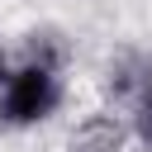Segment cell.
Returning <instances> with one entry per match:
<instances>
[{"label":"cell","mask_w":152,"mask_h":152,"mask_svg":"<svg viewBox=\"0 0 152 152\" xmlns=\"http://www.w3.org/2000/svg\"><path fill=\"white\" fill-rule=\"evenodd\" d=\"M57 104H62V76H57V66L19 62L0 81V124H10V128H33V124L52 119Z\"/></svg>","instance_id":"6da1fadb"},{"label":"cell","mask_w":152,"mask_h":152,"mask_svg":"<svg viewBox=\"0 0 152 152\" xmlns=\"http://www.w3.org/2000/svg\"><path fill=\"white\" fill-rule=\"evenodd\" d=\"M124 142H128V128L104 109L86 114L76 124V133H71V152H124Z\"/></svg>","instance_id":"7a4b0ae2"},{"label":"cell","mask_w":152,"mask_h":152,"mask_svg":"<svg viewBox=\"0 0 152 152\" xmlns=\"http://www.w3.org/2000/svg\"><path fill=\"white\" fill-rule=\"evenodd\" d=\"M147 86H152V57H142V52H124L119 62H109V76H104V90H109V95H119V100H138Z\"/></svg>","instance_id":"3957f363"},{"label":"cell","mask_w":152,"mask_h":152,"mask_svg":"<svg viewBox=\"0 0 152 152\" xmlns=\"http://www.w3.org/2000/svg\"><path fill=\"white\" fill-rule=\"evenodd\" d=\"M62 57H66V48H62V38L52 28H33L24 38V62H43V66H57L62 71Z\"/></svg>","instance_id":"277c9868"},{"label":"cell","mask_w":152,"mask_h":152,"mask_svg":"<svg viewBox=\"0 0 152 152\" xmlns=\"http://www.w3.org/2000/svg\"><path fill=\"white\" fill-rule=\"evenodd\" d=\"M133 138H138L142 147H152V86L133 100Z\"/></svg>","instance_id":"5b68a950"},{"label":"cell","mask_w":152,"mask_h":152,"mask_svg":"<svg viewBox=\"0 0 152 152\" xmlns=\"http://www.w3.org/2000/svg\"><path fill=\"white\" fill-rule=\"evenodd\" d=\"M10 76V57H5V48H0V81Z\"/></svg>","instance_id":"8992f818"}]
</instances>
